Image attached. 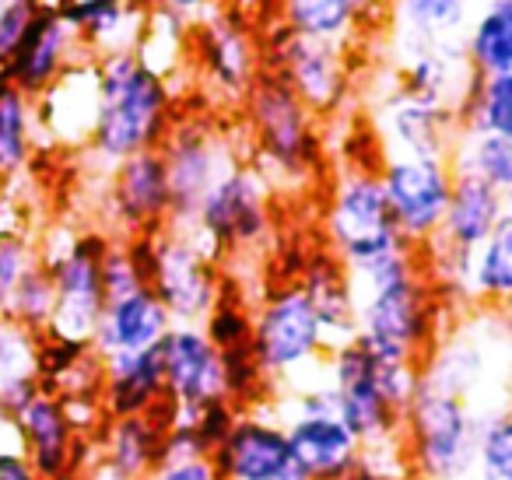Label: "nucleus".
I'll return each instance as SVG.
<instances>
[{"mask_svg":"<svg viewBox=\"0 0 512 480\" xmlns=\"http://www.w3.org/2000/svg\"><path fill=\"white\" fill-rule=\"evenodd\" d=\"M355 277V340L383 361L421 365L439 340V295L425 274L418 249H400L390 260Z\"/></svg>","mask_w":512,"mask_h":480,"instance_id":"obj_1","label":"nucleus"},{"mask_svg":"<svg viewBox=\"0 0 512 480\" xmlns=\"http://www.w3.org/2000/svg\"><path fill=\"white\" fill-rule=\"evenodd\" d=\"M99 113L92 127V155L109 169L141 151H158L172 130V95L158 71H151L134 50L102 53Z\"/></svg>","mask_w":512,"mask_h":480,"instance_id":"obj_2","label":"nucleus"},{"mask_svg":"<svg viewBox=\"0 0 512 480\" xmlns=\"http://www.w3.org/2000/svg\"><path fill=\"white\" fill-rule=\"evenodd\" d=\"M481 410L418 379L404 410V459L414 480H474Z\"/></svg>","mask_w":512,"mask_h":480,"instance_id":"obj_3","label":"nucleus"},{"mask_svg":"<svg viewBox=\"0 0 512 480\" xmlns=\"http://www.w3.org/2000/svg\"><path fill=\"white\" fill-rule=\"evenodd\" d=\"M246 120L253 134V165L264 172L267 183L295 186L313 179L320 162L316 116L274 71H264L249 88Z\"/></svg>","mask_w":512,"mask_h":480,"instance_id":"obj_4","label":"nucleus"},{"mask_svg":"<svg viewBox=\"0 0 512 480\" xmlns=\"http://www.w3.org/2000/svg\"><path fill=\"white\" fill-rule=\"evenodd\" d=\"M144 281L165 305L176 326H200L221 302V277L214 260L218 256L193 232L162 228L155 235L130 239Z\"/></svg>","mask_w":512,"mask_h":480,"instance_id":"obj_5","label":"nucleus"},{"mask_svg":"<svg viewBox=\"0 0 512 480\" xmlns=\"http://www.w3.org/2000/svg\"><path fill=\"white\" fill-rule=\"evenodd\" d=\"M323 232H327V246L351 274L376 267V263L390 260L393 253L407 249L404 235H400L393 211L386 204L379 172L369 169H351L337 176L334 190L327 200V218H323Z\"/></svg>","mask_w":512,"mask_h":480,"instance_id":"obj_6","label":"nucleus"},{"mask_svg":"<svg viewBox=\"0 0 512 480\" xmlns=\"http://www.w3.org/2000/svg\"><path fill=\"white\" fill-rule=\"evenodd\" d=\"M323 372L337 396V414L355 431L365 452H404L400 445L404 414L386 400L379 382V358L369 347H362L358 340L330 347Z\"/></svg>","mask_w":512,"mask_h":480,"instance_id":"obj_7","label":"nucleus"},{"mask_svg":"<svg viewBox=\"0 0 512 480\" xmlns=\"http://www.w3.org/2000/svg\"><path fill=\"white\" fill-rule=\"evenodd\" d=\"M253 354L271 386L327 361L330 340L302 284H285L253 312Z\"/></svg>","mask_w":512,"mask_h":480,"instance_id":"obj_8","label":"nucleus"},{"mask_svg":"<svg viewBox=\"0 0 512 480\" xmlns=\"http://www.w3.org/2000/svg\"><path fill=\"white\" fill-rule=\"evenodd\" d=\"M106 235H74L60 253H46V263L57 288L53 319L46 337L71 340V344H92L95 330L106 312V284H102V260H106Z\"/></svg>","mask_w":512,"mask_h":480,"instance_id":"obj_9","label":"nucleus"},{"mask_svg":"<svg viewBox=\"0 0 512 480\" xmlns=\"http://www.w3.org/2000/svg\"><path fill=\"white\" fill-rule=\"evenodd\" d=\"M214 256L253 249L271 235V183L256 165L235 162L204 197L190 228Z\"/></svg>","mask_w":512,"mask_h":480,"instance_id":"obj_10","label":"nucleus"},{"mask_svg":"<svg viewBox=\"0 0 512 480\" xmlns=\"http://www.w3.org/2000/svg\"><path fill=\"white\" fill-rule=\"evenodd\" d=\"M165 176H169V228L190 232L211 186L235 165L225 137L204 120L172 123L162 141Z\"/></svg>","mask_w":512,"mask_h":480,"instance_id":"obj_11","label":"nucleus"},{"mask_svg":"<svg viewBox=\"0 0 512 480\" xmlns=\"http://www.w3.org/2000/svg\"><path fill=\"white\" fill-rule=\"evenodd\" d=\"M453 176L456 169L449 158H383L379 183H383L393 221L411 249H425L439 235L449 197H453Z\"/></svg>","mask_w":512,"mask_h":480,"instance_id":"obj_12","label":"nucleus"},{"mask_svg":"<svg viewBox=\"0 0 512 480\" xmlns=\"http://www.w3.org/2000/svg\"><path fill=\"white\" fill-rule=\"evenodd\" d=\"M165 368V403L158 417L197 414L225 396V358L211 344L204 326H172L162 340Z\"/></svg>","mask_w":512,"mask_h":480,"instance_id":"obj_13","label":"nucleus"},{"mask_svg":"<svg viewBox=\"0 0 512 480\" xmlns=\"http://www.w3.org/2000/svg\"><path fill=\"white\" fill-rule=\"evenodd\" d=\"M11 421H15L22 452L32 459L43 480H81L88 473L81 456L85 449H99V438H88L74 428L64 396L43 389Z\"/></svg>","mask_w":512,"mask_h":480,"instance_id":"obj_14","label":"nucleus"},{"mask_svg":"<svg viewBox=\"0 0 512 480\" xmlns=\"http://www.w3.org/2000/svg\"><path fill=\"white\" fill-rule=\"evenodd\" d=\"M271 71L302 99V106L313 116L337 113L341 102L348 99V64L344 50L337 43L309 39L299 32L285 29L274 43Z\"/></svg>","mask_w":512,"mask_h":480,"instance_id":"obj_15","label":"nucleus"},{"mask_svg":"<svg viewBox=\"0 0 512 480\" xmlns=\"http://www.w3.org/2000/svg\"><path fill=\"white\" fill-rule=\"evenodd\" d=\"M106 207L123 242L169 228V176L162 151H141L109 172Z\"/></svg>","mask_w":512,"mask_h":480,"instance_id":"obj_16","label":"nucleus"},{"mask_svg":"<svg viewBox=\"0 0 512 480\" xmlns=\"http://www.w3.org/2000/svg\"><path fill=\"white\" fill-rule=\"evenodd\" d=\"M214 463L225 480H285L299 470L285 424L264 410H242L235 417L225 442L214 449Z\"/></svg>","mask_w":512,"mask_h":480,"instance_id":"obj_17","label":"nucleus"},{"mask_svg":"<svg viewBox=\"0 0 512 480\" xmlns=\"http://www.w3.org/2000/svg\"><path fill=\"white\" fill-rule=\"evenodd\" d=\"M379 137L390 155L404 158H453L460 141V113L421 102L407 92H393L379 109Z\"/></svg>","mask_w":512,"mask_h":480,"instance_id":"obj_18","label":"nucleus"},{"mask_svg":"<svg viewBox=\"0 0 512 480\" xmlns=\"http://www.w3.org/2000/svg\"><path fill=\"white\" fill-rule=\"evenodd\" d=\"M295 466L309 480H348L365 449L341 414H288L285 421Z\"/></svg>","mask_w":512,"mask_h":480,"instance_id":"obj_19","label":"nucleus"},{"mask_svg":"<svg viewBox=\"0 0 512 480\" xmlns=\"http://www.w3.org/2000/svg\"><path fill=\"white\" fill-rule=\"evenodd\" d=\"M74 43H78V36H74V29L64 22L60 8L39 11L29 36L22 39V46H18V53L11 57V64L0 71V78L8 81V85L22 88L29 99L46 95L67 71H71Z\"/></svg>","mask_w":512,"mask_h":480,"instance_id":"obj_20","label":"nucleus"},{"mask_svg":"<svg viewBox=\"0 0 512 480\" xmlns=\"http://www.w3.org/2000/svg\"><path fill=\"white\" fill-rule=\"evenodd\" d=\"M197 46L207 81L228 99H246L256 78L264 74L260 71V50H253L249 32L228 11H214L204 18L197 32Z\"/></svg>","mask_w":512,"mask_h":480,"instance_id":"obj_21","label":"nucleus"},{"mask_svg":"<svg viewBox=\"0 0 512 480\" xmlns=\"http://www.w3.org/2000/svg\"><path fill=\"white\" fill-rule=\"evenodd\" d=\"M172 316L165 312V305L158 302L155 291L144 284V288L130 291L123 298H109L106 312H102V323L95 330L92 351L102 361L116 358V354H134L158 347L165 340V333L172 330Z\"/></svg>","mask_w":512,"mask_h":480,"instance_id":"obj_22","label":"nucleus"},{"mask_svg":"<svg viewBox=\"0 0 512 480\" xmlns=\"http://www.w3.org/2000/svg\"><path fill=\"white\" fill-rule=\"evenodd\" d=\"M502 214H505V200L488 179L474 176V172H456L446 221H442L439 235L428 246L474 260V253L484 246V239L491 235V228L498 225Z\"/></svg>","mask_w":512,"mask_h":480,"instance_id":"obj_23","label":"nucleus"},{"mask_svg":"<svg viewBox=\"0 0 512 480\" xmlns=\"http://www.w3.org/2000/svg\"><path fill=\"white\" fill-rule=\"evenodd\" d=\"M102 410L106 417L155 414L165 403V368L162 344L148 351L116 354L102 361Z\"/></svg>","mask_w":512,"mask_h":480,"instance_id":"obj_24","label":"nucleus"},{"mask_svg":"<svg viewBox=\"0 0 512 480\" xmlns=\"http://www.w3.org/2000/svg\"><path fill=\"white\" fill-rule=\"evenodd\" d=\"M165 424L155 414L106 417L99 431V466L127 480H148L162 463Z\"/></svg>","mask_w":512,"mask_h":480,"instance_id":"obj_25","label":"nucleus"},{"mask_svg":"<svg viewBox=\"0 0 512 480\" xmlns=\"http://www.w3.org/2000/svg\"><path fill=\"white\" fill-rule=\"evenodd\" d=\"M302 291L313 302L330 347L344 344V340H355V326H358L355 277H351V270L334 253H320L316 260H309L306 274H302Z\"/></svg>","mask_w":512,"mask_h":480,"instance_id":"obj_26","label":"nucleus"},{"mask_svg":"<svg viewBox=\"0 0 512 480\" xmlns=\"http://www.w3.org/2000/svg\"><path fill=\"white\" fill-rule=\"evenodd\" d=\"M43 393V333L0 316V414L15 417Z\"/></svg>","mask_w":512,"mask_h":480,"instance_id":"obj_27","label":"nucleus"},{"mask_svg":"<svg viewBox=\"0 0 512 480\" xmlns=\"http://www.w3.org/2000/svg\"><path fill=\"white\" fill-rule=\"evenodd\" d=\"M470 305L491 312L512 309V211L498 218L470 267Z\"/></svg>","mask_w":512,"mask_h":480,"instance_id":"obj_28","label":"nucleus"},{"mask_svg":"<svg viewBox=\"0 0 512 480\" xmlns=\"http://www.w3.org/2000/svg\"><path fill=\"white\" fill-rule=\"evenodd\" d=\"M463 53L477 78L512 74V0H488L470 18Z\"/></svg>","mask_w":512,"mask_h":480,"instance_id":"obj_29","label":"nucleus"},{"mask_svg":"<svg viewBox=\"0 0 512 480\" xmlns=\"http://www.w3.org/2000/svg\"><path fill=\"white\" fill-rule=\"evenodd\" d=\"M474 0H393V15L400 25V43H449L467 36Z\"/></svg>","mask_w":512,"mask_h":480,"instance_id":"obj_30","label":"nucleus"},{"mask_svg":"<svg viewBox=\"0 0 512 480\" xmlns=\"http://www.w3.org/2000/svg\"><path fill=\"white\" fill-rule=\"evenodd\" d=\"M369 8L372 0H285V29L344 46Z\"/></svg>","mask_w":512,"mask_h":480,"instance_id":"obj_31","label":"nucleus"},{"mask_svg":"<svg viewBox=\"0 0 512 480\" xmlns=\"http://www.w3.org/2000/svg\"><path fill=\"white\" fill-rule=\"evenodd\" d=\"M36 148V106L0 78V176H18Z\"/></svg>","mask_w":512,"mask_h":480,"instance_id":"obj_32","label":"nucleus"},{"mask_svg":"<svg viewBox=\"0 0 512 480\" xmlns=\"http://www.w3.org/2000/svg\"><path fill=\"white\" fill-rule=\"evenodd\" d=\"M460 130L467 137H512V74L474 78L460 106Z\"/></svg>","mask_w":512,"mask_h":480,"instance_id":"obj_33","label":"nucleus"},{"mask_svg":"<svg viewBox=\"0 0 512 480\" xmlns=\"http://www.w3.org/2000/svg\"><path fill=\"white\" fill-rule=\"evenodd\" d=\"M449 162H453L456 172H474V176L488 179V183L502 193L505 207L512 211V137L460 134Z\"/></svg>","mask_w":512,"mask_h":480,"instance_id":"obj_34","label":"nucleus"},{"mask_svg":"<svg viewBox=\"0 0 512 480\" xmlns=\"http://www.w3.org/2000/svg\"><path fill=\"white\" fill-rule=\"evenodd\" d=\"M474 480H512V407L509 403L481 414Z\"/></svg>","mask_w":512,"mask_h":480,"instance_id":"obj_35","label":"nucleus"},{"mask_svg":"<svg viewBox=\"0 0 512 480\" xmlns=\"http://www.w3.org/2000/svg\"><path fill=\"white\" fill-rule=\"evenodd\" d=\"M53 305H57V288H53V277L46 270L43 260H36L18 281L15 295L8 302V319L29 326L36 333H46L53 319Z\"/></svg>","mask_w":512,"mask_h":480,"instance_id":"obj_36","label":"nucleus"},{"mask_svg":"<svg viewBox=\"0 0 512 480\" xmlns=\"http://www.w3.org/2000/svg\"><path fill=\"white\" fill-rule=\"evenodd\" d=\"M200 326H204V333L211 337V344L218 347L221 354L253 347V316H249L246 305L235 302V298H221L211 309V316Z\"/></svg>","mask_w":512,"mask_h":480,"instance_id":"obj_37","label":"nucleus"},{"mask_svg":"<svg viewBox=\"0 0 512 480\" xmlns=\"http://www.w3.org/2000/svg\"><path fill=\"white\" fill-rule=\"evenodd\" d=\"M36 249L15 232H0V316H8V302L15 295L25 270L36 263Z\"/></svg>","mask_w":512,"mask_h":480,"instance_id":"obj_38","label":"nucleus"},{"mask_svg":"<svg viewBox=\"0 0 512 480\" xmlns=\"http://www.w3.org/2000/svg\"><path fill=\"white\" fill-rule=\"evenodd\" d=\"M39 0H4L0 4V71L11 64L22 39L29 36L32 22L39 18Z\"/></svg>","mask_w":512,"mask_h":480,"instance_id":"obj_39","label":"nucleus"},{"mask_svg":"<svg viewBox=\"0 0 512 480\" xmlns=\"http://www.w3.org/2000/svg\"><path fill=\"white\" fill-rule=\"evenodd\" d=\"M148 480H225L214 463V456H186V459H162L151 470Z\"/></svg>","mask_w":512,"mask_h":480,"instance_id":"obj_40","label":"nucleus"},{"mask_svg":"<svg viewBox=\"0 0 512 480\" xmlns=\"http://www.w3.org/2000/svg\"><path fill=\"white\" fill-rule=\"evenodd\" d=\"M0 480H43L22 445H0Z\"/></svg>","mask_w":512,"mask_h":480,"instance_id":"obj_41","label":"nucleus"},{"mask_svg":"<svg viewBox=\"0 0 512 480\" xmlns=\"http://www.w3.org/2000/svg\"><path fill=\"white\" fill-rule=\"evenodd\" d=\"M221 0H162V8L169 11V15H176L179 22L190 15H214V8H218Z\"/></svg>","mask_w":512,"mask_h":480,"instance_id":"obj_42","label":"nucleus"},{"mask_svg":"<svg viewBox=\"0 0 512 480\" xmlns=\"http://www.w3.org/2000/svg\"><path fill=\"white\" fill-rule=\"evenodd\" d=\"M81 480H127V477H120V473H109V470H102V466H95V470H88Z\"/></svg>","mask_w":512,"mask_h":480,"instance_id":"obj_43","label":"nucleus"},{"mask_svg":"<svg viewBox=\"0 0 512 480\" xmlns=\"http://www.w3.org/2000/svg\"><path fill=\"white\" fill-rule=\"evenodd\" d=\"M509 407H512V372H509Z\"/></svg>","mask_w":512,"mask_h":480,"instance_id":"obj_44","label":"nucleus"},{"mask_svg":"<svg viewBox=\"0 0 512 480\" xmlns=\"http://www.w3.org/2000/svg\"><path fill=\"white\" fill-rule=\"evenodd\" d=\"M0 179H4V176H0Z\"/></svg>","mask_w":512,"mask_h":480,"instance_id":"obj_45","label":"nucleus"}]
</instances>
